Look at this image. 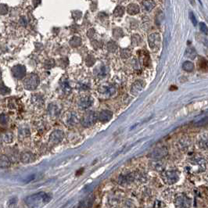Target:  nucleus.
<instances>
[{"mask_svg": "<svg viewBox=\"0 0 208 208\" xmlns=\"http://www.w3.org/2000/svg\"><path fill=\"white\" fill-rule=\"evenodd\" d=\"M69 43H70L71 46H72V47H78V46H80L81 45V38L77 37V36H74L70 40Z\"/></svg>", "mask_w": 208, "mask_h": 208, "instance_id": "obj_18", "label": "nucleus"}, {"mask_svg": "<svg viewBox=\"0 0 208 208\" xmlns=\"http://www.w3.org/2000/svg\"><path fill=\"white\" fill-rule=\"evenodd\" d=\"M12 74L14 77L21 79L26 74V68L24 65H16L12 68Z\"/></svg>", "mask_w": 208, "mask_h": 208, "instance_id": "obj_6", "label": "nucleus"}, {"mask_svg": "<svg viewBox=\"0 0 208 208\" xmlns=\"http://www.w3.org/2000/svg\"><path fill=\"white\" fill-rule=\"evenodd\" d=\"M95 62H96V60H95V57L93 56H91V55L88 56V57L86 58V60H85L86 65H87L88 67H91V66H92L95 64Z\"/></svg>", "mask_w": 208, "mask_h": 208, "instance_id": "obj_26", "label": "nucleus"}, {"mask_svg": "<svg viewBox=\"0 0 208 208\" xmlns=\"http://www.w3.org/2000/svg\"><path fill=\"white\" fill-rule=\"evenodd\" d=\"M7 121H8V118H7L6 115L5 114H1L0 115V123L2 124H6Z\"/></svg>", "mask_w": 208, "mask_h": 208, "instance_id": "obj_31", "label": "nucleus"}, {"mask_svg": "<svg viewBox=\"0 0 208 208\" xmlns=\"http://www.w3.org/2000/svg\"><path fill=\"white\" fill-rule=\"evenodd\" d=\"M20 160L24 164H28L35 160V156L33 153L29 152H24L20 155Z\"/></svg>", "mask_w": 208, "mask_h": 208, "instance_id": "obj_13", "label": "nucleus"}, {"mask_svg": "<svg viewBox=\"0 0 208 208\" xmlns=\"http://www.w3.org/2000/svg\"><path fill=\"white\" fill-rule=\"evenodd\" d=\"M121 56L124 59H127L131 56V51L128 49H123L121 51Z\"/></svg>", "mask_w": 208, "mask_h": 208, "instance_id": "obj_23", "label": "nucleus"}, {"mask_svg": "<svg viewBox=\"0 0 208 208\" xmlns=\"http://www.w3.org/2000/svg\"><path fill=\"white\" fill-rule=\"evenodd\" d=\"M199 64H200V67H201V69H203V70H204V69L206 70V69H207V61H206L204 58H200Z\"/></svg>", "mask_w": 208, "mask_h": 208, "instance_id": "obj_29", "label": "nucleus"}, {"mask_svg": "<svg viewBox=\"0 0 208 208\" xmlns=\"http://www.w3.org/2000/svg\"><path fill=\"white\" fill-rule=\"evenodd\" d=\"M139 6L135 3H131L128 5V8H127V12L130 15H135V14L139 13Z\"/></svg>", "mask_w": 208, "mask_h": 208, "instance_id": "obj_15", "label": "nucleus"}, {"mask_svg": "<svg viewBox=\"0 0 208 208\" xmlns=\"http://www.w3.org/2000/svg\"><path fill=\"white\" fill-rule=\"evenodd\" d=\"M194 64L190 61H185L183 63L182 68L184 71H187V72H192L194 70Z\"/></svg>", "mask_w": 208, "mask_h": 208, "instance_id": "obj_19", "label": "nucleus"}, {"mask_svg": "<svg viewBox=\"0 0 208 208\" xmlns=\"http://www.w3.org/2000/svg\"><path fill=\"white\" fill-rule=\"evenodd\" d=\"M99 92L101 94H104L106 96H113V95L116 92V89L111 85H101L99 88Z\"/></svg>", "mask_w": 208, "mask_h": 208, "instance_id": "obj_10", "label": "nucleus"}, {"mask_svg": "<svg viewBox=\"0 0 208 208\" xmlns=\"http://www.w3.org/2000/svg\"><path fill=\"white\" fill-rule=\"evenodd\" d=\"M143 6L144 7V9L147 11L151 10L154 7L155 4L154 2H153V1H150V0H145L143 2Z\"/></svg>", "mask_w": 208, "mask_h": 208, "instance_id": "obj_20", "label": "nucleus"}, {"mask_svg": "<svg viewBox=\"0 0 208 208\" xmlns=\"http://www.w3.org/2000/svg\"><path fill=\"white\" fill-rule=\"evenodd\" d=\"M0 146H1V143H0Z\"/></svg>", "mask_w": 208, "mask_h": 208, "instance_id": "obj_38", "label": "nucleus"}, {"mask_svg": "<svg viewBox=\"0 0 208 208\" xmlns=\"http://www.w3.org/2000/svg\"><path fill=\"white\" fill-rule=\"evenodd\" d=\"M114 37L116 38H121L123 36V31L121 30V28H118V27H117V28H115L114 30Z\"/></svg>", "mask_w": 208, "mask_h": 208, "instance_id": "obj_28", "label": "nucleus"}, {"mask_svg": "<svg viewBox=\"0 0 208 208\" xmlns=\"http://www.w3.org/2000/svg\"><path fill=\"white\" fill-rule=\"evenodd\" d=\"M113 118V113L110 110H105L101 111L100 114L98 115V118L102 122H107L110 121L111 118Z\"/></svg>", "mask_w": 208, "mask_h": 208, "instance_id": "obj_12", "label": "nucleus"}, {"mask_svg": "<svg viewBox=\"0 0 208 208\" xmlns=\"http://www.w3.org/2000/svg\"><path fill=\"white\" fill-rule=\"evenodd\" d=\"M145 87V82L142 80L135 81L131 89V93L134 96H138L143 90Z\"/></svg>", "mask_w": 208, "mask_h": 208, "instance_id": "obj_8", "label": "nucleus"}, {"mask_svg": "<svg viewBox=\"0 0 208 208\" xmlns=\"http://www.w3.org/2000/svg\"><path fill=\"white\" fill-rule=\"evenodd\" d=\"M92 201H93V200H91L90 198L86 199V200H85L84 201H82L81 203V204H83V205L79 206V207H88V206H92Z\"/></svg>", "mask_w": 208, "mask_h": 208, "instance_id": "obj_27", "label": "nucleus"}, {"mask_svg": "<svg viewBox=\"0 0 208 208\" xmlns=\"http://www.w3.org/2000/svg\"><path fill=\"white\" fill-rule=\"evenodd\" d=\"M9 93H10V89L4 84L0 83V94L5 96V95H8Z\"/></svg>", "mask_w": 208, "mask_h": 208, "instance_id": "obj_22", "label": "nucleus"}, {"mask_svg": "<svg viewBox=\"0 0 208 208\" xmlns=\"http://www.w3.org/2000/svg\"><path fill=\"white\" fill-rule=\"evenodd\" d=\"M107 49L108 51L113 52L114 51H116V49H118V45H117V44L114 42H110L107 44Z\"/></svg>", "mask_w": 208, "mask_h": 208, "instance_id": "obj_25", "label": "nucleus"}, {"mask_svg": "<svg viewBox=\"0 0 208 208\" xmlns=\"http://www.w3.org/2000/svg\"><path fill=\"white\" fill-rule=\"evenodd\" d=\"M185 56L187 57V58H189V59L194 60L196 56V51L194 48L193 47H189L187 48L186 51H185Z\"/></svg>", "mask_w": 208, "mask_h": 208, "instance_id": "obj_17", "label": "nucleus"}, {"mask_svg": "<svg viewBox=\"0 0 208 208\" xmlns=\"http://www.w3.org/2000/svg\"><path fill=\"white\" fill-rule=\"evenodd\" d=\"M24 87L27 90H35L39 84V77L35 74H29L23 81Z\"/></svg>", "mask_w": 208, "mask_h": 208, "instance_id": "obj_2", "label": "nucleus"}, {"mask_svg": "<svg viewBox=\"0 0 208 208\" xmlns=\"http://www.w3.org/2000/svg\"><path fill=\"white\" fill-rule=\"evenodd\" d=\"M10 160L5 155H1L0 156V168H6L10 166Z\"/></svg>", "mask_w": 208, "mask_h": 208, "instance_id": "obj_16", "label": "nucleus"}, {"mask_svg": "<svg viewBox=\"0 0 208 208\" xmlns=\"http://www.w3.org/2000/svg\"><path fill=\"white\" fill-rule=\"evenodd\" d=\"M124 13V8L122 6H118L114 11V15L115 17H121Z\"/></svg>", "mask_w": 208, "mask_h": 208, "instance_id": "obj_21", "label": "nucleus"}, {"mask_svg": "<svg viewBox=\"0 0 208 208\" xmlns=\"http://www.w3.org/2000/svg\"><path fill=\"white\" fill-rule=\"evenodd\" d=\"M92 102H93V99L91 96H85V97H83L80 99L78 102V106L81 109H88L92 106Z\"/></svg>", "mask_w": 208, "mask_h": 208, "instance_id": "obj_11", "label": "nucleus"}, {"mask_svg": "<svg viewBox=\"0 0 208 208\" xmlns=\"http://www.w3.org/2000/svg\"><path fill=\"white\" fill-rule=\"evenodd\" d=\"M72 17L73 18L75 19V20H78L81 17V13L80 11H74L72 13Z\"/></svg>", "mask_w": 208, "mask_h": 208, "instance_id": "obj_32", "label": "nucleus"}, {"mask_svg": "<svg viewBox=\"0 0 208 208\" xmlns=\"http://www.w3.org/2000/svg\"><path fill=\"white\" fill-rule=\"evenodd\" d=\"M94 74H95V75H96L97 77H100V78L104 77L106 75V74H107L106 67L103 65H101V66H99V67H96V68L94 70Z\"/></svg>", "mask_w": 208, "mask_h": 208, "instance_id": "obj_14", "label": "nucleus"}, {"mask_svg": "<svg viewBox=\"0 0 208 208\" xmlns=\"http://www.w3.org/2000/svg\"><path fill=\"white\" fill-rule=\"evenodd\" d=\"M164 181L168 185H172L177 182L178 180V173L175 171H167L162 174Z\"/></svg>", "mask_w": 208, "mask_h": 208, "instance_id": "obj_5", "label": "nucleus"}, {"mask_svg": "<svg viewBox=\"0 0 208 208\" xmlns=\"http://www.w3.org/2000/svg\"><path fill=\"white\" fill-rule=\"evenodd\" d=\"M206 123H207V117H206L205 118H203V119L200 120L199 122H197L196 124V126H203V125H206Z\"/></svg>", "mask_w": 208, "mask_h": 208, "instance_id": "obj_33", "label": "nucleus"}, {"mask_svg": "<svg viewBox=\"0 0 208 208\" xmlns=\"http://www.w3.org/2000/svg\"><path fill=\"white\" fill-rule=\"evenodd\" d=\"M167 155H168V149L165 147H161L153 150L150 154V156L153 160H160L166 156Z\"/></svg>", "mask_w": 208, "mask_h": 208, "instance_id": "obj_7", "label": "nucleus"}, {"mask_svg": "<svg viewBox=\"0 0 208 208\" xmlns=\"http://www.w3.org/2000/svg\"><path fill=\"white\" fill-rule=\"evenodd\" d=\"M64 131L61 130H55L51 133L49 136V141L53 144H57L62 141L64 138Z\"/></svg>", "mask_w": 208, "mask_h": 208, "instance_id": "obj_9", "label": "nucleus"}, {"mask_svg": "<svg viewBox=\"0 0 208 208\" xmlns=\"http://www.w3.org/2000/svg\"><path fill=\"white\" fill-rule=\"evenodd\" d=\"M52 197L50 195L43 193V192H40V193L27 196L25 199V203L28 206L35 207V206H39L40 205L44 204V203H48L50 201Z\"/></svg>", "mask_w": 208, "mask_h": 208, "instance_id": "obj_1", "label": "nucleus"}, {"mask_svg": "<svg viewBox=\"0 0 208 208\" xmlns=\"http://www.w3.org/2000/svg\"><path fill=\"white\" fill-rule=\"evenodd\" d=\"M16 203H17V198H13L9 201V204H10V203H13V205H14Z\"/></svg>", "mask_w": 208, "mask_h": 208, "instance_id": "obj_37", "label": "nucleus"}, {"mask_svg": "<svg viewBox=\"0 0 208 208\" xmlns=\"http://www.w3.org/2000/svg\"><path fill=\"white\" fill-rule=\"evenodd\" d=\"M148 42L150 49L153 51H157L160 45V35L158 33H153L148 38Z\"/></svg>", "mask_w": 208, "mask_h": 208, "instance_id": "obj_4", "label": "nucleus"}, {"mask_svg": "<svg viewBox=\"0 0 208 208\" xmlns=\"http://www.w3.org/2000/svg\"><path fill=\"white\" fill-rule=\"evenodd\" d=\"M200 28L203 33H204L205 35H207V27H206V25L204 23H202V22L200 23Z\"/></svg>", "mask_w": 208, "mask_h": 208, "instance_id": "obj_30", "label": "nucleus"}, {"mask_svg": "<svg viewBox=\"0 0 208 208\" xmlns=\"http://www.w3.org/2000/svg\"><path fill=\"white\" fill-rule=\"evenodd\" d=\"M140 42H141V37H139L138 38V39H136V35H133V37H132V43H133V45H139V44L140 43Z\"/></svg>", "mask_w": 208, "mask_h": 208, "instance_id": "obj_35", "label": "nucleus"}, {"mask_svg": "<svg viewBox=\"0 0 208 208\" xmlns=\"http://www.w3.org/2000/svg\"><path fill=\"white\" fill-rule=\"evenodd\" d=\"M189 17H190V20H191V21L193 24V25L196 26L197 21H196V17H195L194 14H193V12H189Z\"/></svg>", "mask_w": 208, "mask_h": 208, "instance_id": "obj_34", "label": "nucleus"}, {"mask_svg": "<svg viewBox=\"0 0 208 208\" xmlns=\"http://www.w3.org/2000/svg\"><path fill=\"white\" fill-rule=\"evenodd\" d=\"M13 134L11 132H6L3 135V140L6 143H10L13 140Z\"/></svg>", "mask_w": 208, "mask_h": 208, "instance_id": "obj_24", "label": "nucleus"}, {"mask_svg": "<svg viewBox=\"0 0 208 208\" xmlns=\"http://www.w3.org/2000/svg\"><path fill=\"white\" fill-rule=\"evenodd\" d=\"M98 119V114L94 111H89L86 113L82 118L81 123L82 124V126L85 127V128H89L90 126L93 125L96 122Z\"/></svg>", "mask_w": 208, "mask_h": 208, "instance_id": "obj_3", "label": "nucleus"}, {"mask_svg": "<svg viewBox=\"0 0 208 208\" xmlns=\"http://www.w3.org/2000/svg\"><path fill=\"white\" fill-rule=\"evenodd\" d=\"M94 35H95L94 29H90V30H89V31H88V36H89V38H92Z\"/></svg>", "mask_w": 208, "mask_h": 208, "instance_id": "obj_36", "label": "nucleus"}]
</instances>
